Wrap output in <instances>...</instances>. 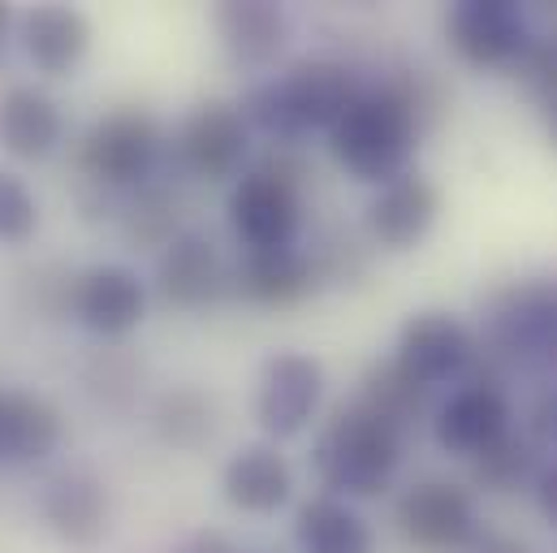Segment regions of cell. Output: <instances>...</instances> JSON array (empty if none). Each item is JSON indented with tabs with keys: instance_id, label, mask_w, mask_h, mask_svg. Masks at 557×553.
<instances>
[{
	"instance_id": "6da1fadb",
	"label": "cell",
	"mask_w": 557,
	"mask_h": 553,
	"mask_svg": "<svg viewBox=\"0 0 557 553\" xmlns=\"http://www.w3.org/2000/svg\"><path fill=\"white\" fill-rule=\"evenodd\" d=\"M419 135L423 131L411 118V109L398 100V91L389 83H381V87L363 91L350 105V113L329 131V147L350 177L385 186L407 173Z\"/></svg>"
},
{
	"instance_id": "7a4b0ae2",
	"label": "cell",
	"mask_w": 557,
	"mask_h": 553,
	"mask_svg": "<svg viewBox=\"0 0 557 553\" xmlns=\"http://www.w3.org/2000/svg\"><path fill=\"white\" fill-rule=\"evenodd\" d=\"M403 463V437L376 423L355 403L337 407L311 445V467L333 497H376L389 489Z\"/></svg>"
},
{
	"instance_id": "3957f363",
	"label": "cell",
	"mask_w": 557,
	"mask_h": 553,
	"mask_svg": "<svg viewBox=\"0 0 557 553\" xmlns=\"http://www.w3.org/2000/svg\"><path fill=\"white\" fill-rule=\"evenodd\" d=\"M488 355L519 368H557V276L502 285L484 316Z\"/></svg>"
},
{
	"instance_id": "277c9868",
	"label": "cell",
	"mask_w": 557,
	"mask_h": 553,
	"mask_svg": "<svg viewBox=\"0 0 557 553\" xmlns=\"http://www.w3.org/2000/svg\"><path fill=\"white\" fill-rule=\"evenodd\" d=\"M156 160H160V126L143 109H117L100 118L78 147V169L100 191L143 186Z\"/></svg>"
},
{
	"instance_id": "5b68a950",
	"label": "cell",
	"mask_w": 557,
	"mask_h": 553,
	"mask_svg": "<svg viewBox=\"0 0 557 553\" xmlns=\"http://www.w3.org/2000/svg\"><path fill=\"white\" fill-rule=\"evenodd\" d=\"M398 532L423 553L471 550L480 537L475 497L454 480H419L398 497Z\"/></svg>"
},
{
	"instance_id": "8992f818",
	"label": "cell",
	"mask_w": 557,
	"mask_h": 553,
	"mask_svg": "<svg viewBox=\"0 0 557 553\" xmlns=\"http://www.w3.org/2000/svg\"><path fill=\"white\" fill-rule=\"evenodd\" d=\"M454 52L471 65H515L532 44L528 17L510 0H462L445 17Z\"/></svg>"
},
{
	"instance_id": "52a82bcc",
	"label": "cell",
	"mask_w": 557,
	"mask_h": 553,
	"mask_svg": "<svg viewBox=\"0 0 557 553\" xmlns=\"http://www.w3.org/2000/svg\"><path fill=\"white\" fill-rule=\"evenodd\" d=\"M419 385H445L462 372H471V364L480 359V342L475 333L445 316V311H419L403 324V337H398V355H394Z\"/></svg>"
},
{
	"instance_id": "ba28073f",
	"label": "cell",
	"mask_w": 557,
	"mask_h": 553,
	"mask_svg": "<svg viewBox=\"0 0 557 553\" xmlns=\"http://www.w3.org/2000/svg\"><path fill=\"white\" fill-rule=\"evenodd\" d=\"M247 151H251V135H247V122L234 105L225 100H208L199 105L182 135H177V156L182 164L203 177V182H230L238 177V169L247 164Z\"/></svg>"
},
{
	"instance_id": "9c48e42d",
	"label": "cell",
	"mask_w": 557,
	"mask_h": 553,
	"mask_svg": "<svg viewBox=\"0 0 557 553\" xmlns=\"http://www.w3.org/2000/svg\"><path fill=\"white\" fill-rule=\"evenodd\" d=\"M298 221H302V204H298L294 186L273 182L264 173L238 177V186L230 195V225H234V234L247 251L294 247Z\"/></svg>"
},
{
	"instance_id": "30bf717a",
	"label": "cell",
	"mask_w": 557,
	"mask_h": 553,
	"mask_svg": "<svg viewBox=\"0 0 557 553\" xmlns=\"http://www.w3.org/2000/svg\"><path fill=\"white\" fill-rule=\"evenodd\" d=\"M320 394H324V368L311 355H294V351L273 355L260 372L256 419L269 437H294L315 415Z\"/></svg>"
},
{
	"instance_id": "8fae6325",
	"label": "cell",
	"mask_w": 557,
	"mask_h": 553,
	"mask_svg": "<svg viewBox=\"0 0 557 553\" xmlns=\"http://www.w3.org/2000/svg\"><path fill=\"white\" fill-rule=\"evenodd\" d=\"M39 511L44 524L74 550H91L109 532V493L104 480L87 467H61L57 476H48L39 493Z\"/></svg>"
},
{
	"instance_id": "7c38bea8",
	"label": "cell",
	"mask_w": 557,
	"mask_h": 553,
	"mask_svg": "<svg viewBox=\"0 0 557 553\" xmlns=\"http://www.w3.org/2000/svg\"><path fill=\"white\" fill-rule=\"evenodd\" d=\"M225 290H230V273H225V260H221L212 238L177 234L160 251V260H156V294L169 307L195 311V307L216 303Z\"/></svg>"
},
{
	"instance_id": "4fadbf2b",
	"label": "cell",
	"mask_w": 557,
	"mask_h": 553,
	"mask_svg": "<svg viewBox=\"0 0 557 553\" xmlns=\"http://www.w3.org/2000/svg\"><path fill=\"white\" fill-rule=\"evenodd\" d=\"M70 307L96 337H126L139 329L147 290H143L139 273H131L126 265H100V269L74 276Z\"/></svg>"
},
{
	"instance_id": "5bb4252c",
	"label": "cell",
	"mask_w": 557,
	"mask_h": 553,
	"mask_svg": "<svg viewBox=\"0 0 557 553\" xmlns=\"http://www.w3.org/2000/svg\"><path fill=\"white\" fill-rule=\"evenodd\" d=\"M510 432V398L497 381H471L436 411V445L462 458H475L497 437Z\"/></svg>"
},
{
	"instance_id": "9a60e30c",
	"label": "cell",
	"mask_w": 557,
	"mask_h": 553,
	"mask_svg": "<svg viewBox=\"0 0 557 553\" xmlns=\"http://www.w3.org/2000/svg\"><path fill=\"white\" fill-rule=\"evenodd\" d=\"M281 91H285V105L294 113L298 135L333 131L350 113V105L363 96L355 74L346 65H337V61H298L281 78Z\"/></svg>"
},
{
	"instance_id": "2e32d148",
	"label": "cell",
	"mask_w": 557,
	"mask_h": 553,
	"mask_svg": "<svg viewBox=\"0 0 557 553\" xmlns=\"http://www.w3.org/2000/svg\"><path fill=\"white\" fill-rule=\"evenodd\" d=\"M436 212H441L436 186L419 173H403V177L385 182L381 195L368 204V234L385 251H411L436 225Z\"/></svg>"
},
{
	"instance_id": "e0dca14e",
	"label": "cell",
	"mask_w": 557,
	"mask_h": 553,
	"mask_svg": "<svg viewBox=\"0 0 557 553\" xmlns=\"http://www.w3.org/2000/svg\"><path fill=\"white\" fill-rule=\"evenodd\" d=\"M212 22H216V35H221L225 52L238 65H251V70L273 65L281 48H285V39H289L285 13L269 0H221Z\"/></svg>"
},
{
	"instance_id": "ac0fdd59",
	"label": "cell",
	"mask_w": 557,
	"mask_h": 553,
	"mask_svg": "<svg viewBox=\"0 0 557 553\" xmlns=\"http://www.w3.org/2000/svg\"><path fill=\"white\" fill-rule=\"evenodd\" d=\"M221 489H225L230 506H238L247 515H273L289 502L294 471L273 445H247L225 463Z\"/></svg>"
},
{
	"instance_id": "d6986e66",
	"label": "cell",
	"mask_w": 557,
	"mask_h": 553,
	"mask_svg": "<svg viewBox=\"0 0 557 553\" xmlns=\"http://www.w3.org/2000/svg\"><path fill=\"white\" fill-rule=\"evenodd\" d=\"M65 135L61 109L39 87H9L0 96V147L13 160H44Z\"/></svg>"
},
{
	"instance_id": "ffe728a7",
	"label": "cell",
	"mask_w": 557,
	"mask_h": 553,
	"mask_svg": "<svg viewBox=\"0 0 557 553\" xmlns=\"http://www.w3.org/2000/svg\"><path fill=\"white\" fill-rule=\"evenodd\" d=\"M22 35H26V57L48 78H65L87 57V48H91V26L70 4H44V9H35L26 17V26H22Z\"/></svg>"
},
{
	"instance_id": "44dd1931",
	"label": "cell",
	"mask_w": 557,
	"mask_h": 553,
	"mask_svg": "<svg viewBox=\"0 0 557 553\" xmlns=\"http://www.w3.org/2000/svg\"><path fill=\"white\" fill-rule=\"evenodd\" d=\"M315 265L307 251L298 247H277V251H247V260L238 265L234 285L251 298V303H269V307H289L298 298H307L315 290Z\"/></svg>"
},
{
	"instance_id": "7402d4cb",
	"label": "cell",
	"mask_w": 557,
	"mask_h": 553,
	"mask_svg": "<svg viewBox=\"0 0 557 553\" xmlns=\"http://www.w3.org/2000/svg\"><path fill=\"white\" fill-rule=\"evenodd\" d=\"M355 407L368 411L376 423H385L389 432L407 437L419 423L423 407H428V385H419L398 359H385V364H372L363 372L359 394H355Z\"/></svg>"
},
{
	"instance_id": "603a6c76",
	"label": "cell",
	"mask_w": 557,
	"mask_h": 553,
	"mask_svg": "<svg viewBox=\"0 0 557 553\" xmlns=\"http://www.w3.org/2000/svg\"><path fill=\"white\" fill-rule=\"evenodd\" d=\"M61 441V411L39 394H0V463H35Z\"/></svg>"
},
{
	"instance_id": "cb8c5ba5",
	"label": "cell",
	"mask_w": 557,
	"mask_h": 553,
	"mask_svg": "<svg viewBox=\"0 0 557 553\" xmlns=\"http://www.w3.org/2000/svg\"><path fill=\"white\" fill-rule=\"evenodd\" d=\"M294 537H298L302 553H372L368 519L355 506H346L342 497H333V493L302 502Z\"/></svg>"
},
{
	"instance_id": "d4e9b609",
	"label": "cell",
	"mask_w": 557,
	"mask_h": 553,
	"mask_svg": "<svg viewBox=\"0 0 557 553\" xmlns=\"http://www.w3.org/2000/svg\"><path fill=\"white\" fill-rule=\"evenodd\" d=\"M151 423H156V437L164 445H173V450H199L216 432V403L203 390H195V385H177V390H169L156 403Z\"/></svg>"
},
{
	"instance_id": "484cf974",
	"label": "cell",
	"mask_w": 557,
	"mask_h": 553,
	"mask_svg": "<svg viewBox=\"0 0 557 553\" xmlns=\"http://www.w3.org/2000/svg\"><path fill=\"white\" fill-rule=\"evenodd\" d=\"M182 195L156 182H143L139 195L122 208V238L139 251V247H169L182 230Z\"/></svg>"
},
{
	"instance_id": "4316f807",
	"label": "cell",
	"mask_w": 557,
	"mask_h": 553,
	"mask_svg": "<svg viewBox=\"0 0 557 553\" xmlns=\"http://www.w3.org/2000/svg\"><path fill=\"white\" fill-rule=\"evenodd\" d=\"M536 463H541V445L528 432H506L488 450L475 454V471L471 476L488 493H515L536 476Z\"/></svg>"
},
{
	"instance_id": "83f0119b",
	"label": "cell",
	"mask_w": 557,
	"mask_h": 553,
	"mask_svg": "<svg viewBox=\"0 0 557 553\" xmlns=\"http://www.w3.org/2000/svg\"><path fill=\"white\" fill-rule=\"evenodd\" d=\"M238 113H243L247 131L256 126V131H264V135L273 138V143H298V138H302V135H298V126H294V113H289V105H285L281 78H273V83H256V87L243 96Z\"/></svg>"
},
{
	"instance_id": "f1b7e54d",
	"label": "cell",
	"mask_w": 557,
	"mask_h": 553,
	"mask_svg": "<svg viewBox=\"0 0 557 553\" xmlns=\"http://www.w3.org/2000/svg\"><path fill=\"white\" fill-rule=\"evenodd\" d=\"M35 230H39V204L30 186L17 173L0 169V243L22 247L35 238Z\"/></svg>"
},
{
	"instance_id": "f546056e",
	"label": "cell",
	"mask_w": 557,
	"mask_h": 553,
	"mask_svg": "<svg viewBox=\"0 0 557 553\" xmlns=\"http://www.w3.org/2000/svg\"><path fill=\"white\" fill-rule=\"evenodd\" d=\"M515 74L528 87V96H536L541 105L557 100V30L532 35V44L523 48V57L515 61Z\"/></svg>"
},
{
	"instance_id": "4dcf8cb0",
	"label": "cell",
	"mask_w": 557,
	"mask_h": 553,
	"mask_svg": "<svg viewBox=\"0 0 557 553\" xmlns=\"http://www.w3.org/2000/svg\"><path fill=\"white\" fill-rule=\"evenodd\" d=\"M311 265H315V276H324V281L355 285L359 276L368 273V247H359V238H355L350 230H337V234L311 256Z\"/></svg>"
},
{
	"instance_id": "1f68e13d",
	"label": "cell",
	"mask_w": 557,
	"mask_h": 553,
	"mask_svg": "<svg viewBox=\"0 0 557 553\" xmlns=\"http://www.w3.org/2000/svg\"><path fill=\"white\" fill-rule=\"evenodd\" d=\"M87 385H91V394L104 398L109 407H126V403L135 398L139 368H135V359H126V355H100V359L91 364V372H87Z\"/></svg>"
},
{
	"instance_id": "d6a6232c",
	"label": "cell",
	"mask_w": 557,
	"mask_h": 553,
	"mask_svg": "<svg viewBox=\"0 0 557 553\" xmlns=\"http://www.w3.org/2000/svg\"><path fill=\"white\" fill-rule=\"evenodd\" d=\"M251 173H264V177H273V182H285V186H302V177H307V156L298 151V143H269V151L256 160V169Z\"/></svg>"
},
{
	"instance_id": "836d02e7",
	"label": "cell",
	"mask_w": 557,
	"mask_h": 553,
	"mask_svg": "<svg viewBox=\"0 0 557 553\" xmlns=\"http://www.w3.org/2000/svg\"><path fill=\"white\" fill-rule=\"evenodd\" d=\"M467 553H536V550L528 541H519V537H506V532H480L475 545Z\"/></svg>"
},
{
	"instance_id": "e575fe53",
	"label": "cell",
	"mask_w": 557,
	"mask_h": 553,
	"mask_svg": "<svg viewBox=\"0 0 557 553\" xmlns=\"http://www.w3.org/2000/svg\"><path fill=\"white\" fill-rule=\"evenodd\" d=\"M536 502H541L545 519H549V524H557V463H554V467H545V471L536 476Z\"/></svg>"
},
{
	"instance_id": "d590c367",
	"label": "cell",
	"mask_w": 557,
	"mask_h": 553,
	"mask_svg": "<svg viewBox=\"0 0 557 553\" xmlns=\"http://www.w3.org/2000/svg\"><path fill=\"white\" fill-rule=\"evenodd\" d=\"M173 553H238V550H234V541L221 537V532H195L186 545H177Z\"/></svg>"
},
{
	"instance_id": "8d00e7d4",
	"label": "cell",
	"mask_w": 557,
	"mask_h": 553,
	"mask_svg": "<svg viewBox=\"0 0 557 553\" xmlns=\"http://www.w3.org/2000/svg\"><path fill=\"white\" fill-rule=\"evenodd\" d=\"M536 445H541V437H557V398H545L536 415H532V432H528Z\"/></svg>"
},
{
	"instance_id": "74e56055",
	"label": "cell",
	"mask_w": 557,
	"mask_h": 553,
	"mask_svg": "<svg viewBox=\"0 0 557 553\" xmlns=\"http://www.w3.org/2000/svg\"><path fill=\"white\" fill-rule=\"evenodd\" d=\"M545 131H549V143L557 147V100L545 105Z\"/></svg>"
},
{
	"instance_id": "f35d334b",
	"label": "cell",
	"mask_w": 557,
	"mask_h": 553,
	"mask_svg": "<svg viewBox=\"0 0 557 553\" xmlns=\"http://www.w3.org/2000/svg\"><path fill=\"white\" fill-rule=\"evenodd\" d=\"M4 30H9V4H0V52H4Z\"/></svg>"
}]
</instances>
